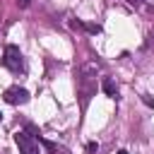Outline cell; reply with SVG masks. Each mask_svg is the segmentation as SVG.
<instances>
[{"instance_id":"6da1fadb","label":"cell","mask_w":154,"mask_h":154,"mask_svg":"<svg viewBox=\"0 0 154 154\" xmlns=\"http://www.w3.org/2000/svg\"><path fill=\"white\" fill-rule=\"evenodd\" d=\"M77 91H79V99H82V108H87L89 99L96 91V67L94 65H84L82 67V72L77 77Z\"/></svg>"},{"instance_id":"7a4b0ae2","label":"cell","mask_w":154,"mask_h":154,"mask_svg":"<svg viewBox=\"0 0 154 154\" xmlns=\"http://www.w3.org/2000/svg\"><path fill=\"white\" fill-rule=\"evenodd\" d=\"M2 63H5V67H7L10 72H14V75L24 72V58H22V51H19L17 46H7V48H5Z\"/></svg>"},{"instance_id":"3957f363","label":"cell","mask_w":154,"mask_h":154,"mask_svg":"<svg viewBox=\"0 0 154 154\" xmlns=\"http://www.w3.org/2000/svg\"><path fill=\"white\" fill-rule=\"evenodd\" d=\"M14 142L19 147V154H38V140L34 135H29V130L14 132Z\"/></svg>"},{"instance_id":"277c9868","label":"cell","mask_w":154,"mask_h":154,"mask_svg":"<svg viewBox=\"0 0 154 154\" xmlns=\"http://www.w3.org/2000/svg\"><path fill=\"white\" fill-rule=\"evenodd\" d=\"M5 101L7 103H12V106H17V103H26L29 101V91L24 89V87H10V89H5Z\"/></svg>"},{"instance_id":"5b68a950","label":"cell","mask_w":154,"mask_h":154,"mask_svg":"<svg viewBox=\"0 0 154 154\" xmlns=\"http://www.w3.org/2000/svg\"><path fill=\"white\" fill-rule=\"evenodd\" d=\"M101 89H103V94H106V96H111V99H116V96H118V84L113 82V77H103Z\"/></svg>"},{"instance_id":"8992f818","label":"cell","mask_w":154,"mask_h":154,"mask_svg":"<svg viewBox=\"0 0 154 154\" xmlns=\"http://www.w3.org/2000/svg\"><path fill=\"white\" fill-rule=\"evenodd\" d=\"M79 26H82V29H87L89 34H99V31H101V26H99V24H79Z\"/></svg>"},{"instance_id":"52a82bcc","label":"cell","mask_w":154,"mask_h":154,"mask_svg":"<svg viewBox=\"0 0 154 154\" xmlns=\"http://www.w3.org/2000/svg\"><path fill=\"white\" fill-rule=\"evenodd\" d=\"M87 152H91V154L99 152V144H96V142H89V144H87Z\"/></svg>"},{"instance_id":"ba28073f","label":"cell","mask_w":154,"mask_h":154,"mask_svg":"<svg viewBox=\"0 0 154 154\" xmlns=\"http://www.w3.org/2000/svg\"><path fill=\"white\" fill-rule=\"evenodd\" d=\"M144 0H128V5H132V7H137V5H142Z\"/></svg>"},{"instance_id":"9c48e42d","label":"cell","mask_w":154,"mask_h":154,"mask_svg":"<svg viewBox=\"0 0 154 154\" xmlns=\"http://www.w3.org/2000/svg\"><path fill=\"white\" fill-rule=\"evenodd\" d=\"M17 2H19V7H29V2H31V0H17Z\"/></svg>"},{"instance_id":"30bf717a","label":"cell","mask_w":154,"mask_h":154,"mask_svg":"<svg viewBox=\"0 0 154 154\" xmlns=\"http://www.w3.org/2000/svg\"><path fill=\"white\" fill-rule=\"evenodd\" d=\"M116 154H130V152H125V149H120V152H116Z\"/></svg>"},{"instance_id":"8fae6325","label":"cell","mask_w":154,"mask_h":154,"mask_svg":"<svg viewBox=\"0 0 154 154\" xmlns=\"http://www.w3.org/2000/svg\"><path fill=\"white\" fill-rule=\"evenodd\" d=\"M0 120H2V113H0Z\"/></svg>"}]
</instances>
